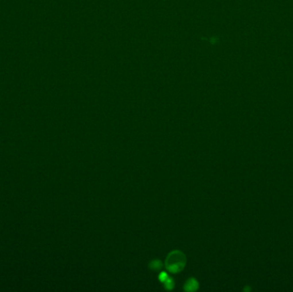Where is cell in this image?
Listing matches in <instances>:
<instances>
[{"mask_svg": "<svg viewBox=\"0 0 293 292\" xmlns=\"http://www.w3.org/2000/svg\"><path fill=\"white\" fill-rule=\"evenodd\" d=\"M185 264L186 256L183 252L179 250L172 251L166 257V266L167 270L172 273L180 272L184 268Z\"/></svg>", "mask_w": 293, "mask_h": 292, "instance_id": "cell-1", "label": "cell"}, {"mask_svg": "<svg viewBox=\"0 0 293 292\" xmlns=\"http://www.w3.org/2000/svg\"><path fill=\"white\" fill-rule=\"evenodd\" d=\"M198 283L195 279H190L187 280V282L184 285V290L187 291H194L198 289Z\"/></svg>", "mask_w": 293, "mask_h": 292, "instance_id": "cell-2", "label": "cell"}, {"mask_svg": "<svg viewBox=\"0 0 293 292\" xmlns=\"http://www.w3.org/2000/svg\"><path fill=\"white\" fill-rule=\"evenodd\" d=\"M162 266V264H161V261L158 260H153L150 264H149V267L152 269V270H159L160 269Z\"/></svg>", "mask_w": 293, "mask_h": 292, "instance_id": "cell-3", "label": "cell"}, {"mask_svg": "<svg viewBox=\"0 0 293 292\" xmlns=\"http://www.w3.org/2000/svg\"><path fill=\"white\" fill-rule=\"evenodd\" d=\"M164 284H165L166 289H167V290H171V289H172L173 286H174V283H173V281H172V279L171 278H168V279L164 282Z\"/></svg>", "mask_w": 293, "mask_h": 292, "instance_id": "cell-4", "label": "cell"}, {"mask_svg": "<svg viewBox=\"0 0 293 292\" xmlns=\"http://www.w3.org/2000/svg\"><path fill=\"white\" fill-rule=\"evenodd\" d=\"M159 278H160V280L161 281V282H165L168 278H169V276H168V274L166 273V272H160V276H159Z\"/></svg>", "mask_w": 293, "mask_h": 292, "instance_id": "cell-5", "label": "cell"}]
</instances>
